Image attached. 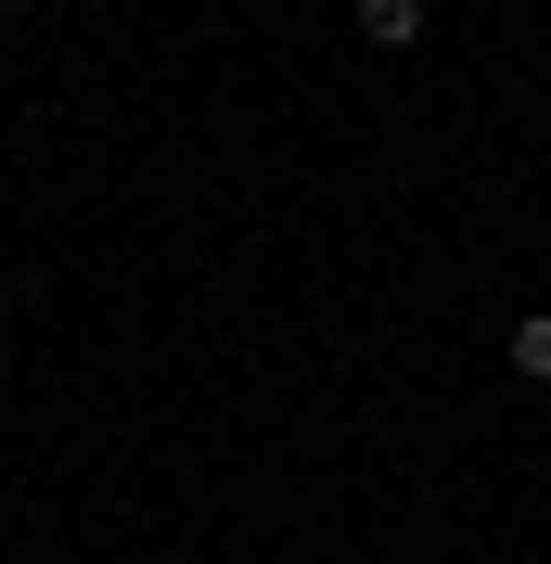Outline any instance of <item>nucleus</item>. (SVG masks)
I'll use <instances>...</instances> for the list:
<instances>
[{
    "instance_id": "f257e3e1",
    "label": "nucleus",
    "mask_w": 551,
    "mask_h": 564,
    "mask_svg": "<svg viewBox=\"0 0 551 564\" xmlns=\"http://www.w3.org/2000/svg\"><path fill=\"white\" fill-rule=\"evenodd\" d=\"M359 39H372V52H411V39H423V0H359Z\"/></svg>"
},
{
    "instance_id": "f03ea898",
    "label": "nucleus",
    "mask_w": 551,
    "mask_h": 564,
    "mask_svg": "<svg viewBox=\"0 0 551 564\" xmlns=\"http://www.w3.org/2000/svg\"><path fill=\"white\" fill-rule=\"evenodd\" d=\"M514 372H526V386H551V308L514 321Z\"/></svg>"
}]
</instances>
